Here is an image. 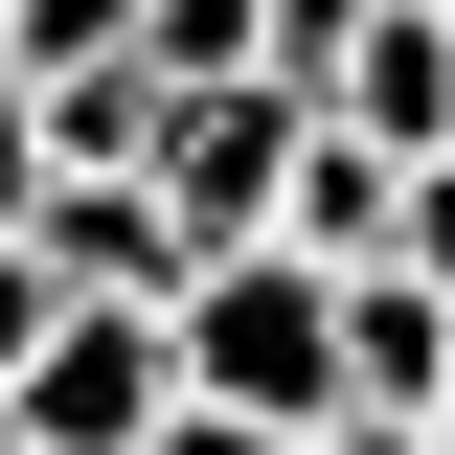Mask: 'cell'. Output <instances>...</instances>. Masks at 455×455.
Masks as SVG:
<instances>
[{
  "instance_id": "obj_1",
  "label": "cell",
  "mask_w": 455,
  "mask_h": 455,
  "mask_svg": "<svg viewBox=\"0 0 455 455\" xmlns=\"http://www.w3.org/2000/svg\"><path fill=\"white\" fill-rule=\"evenodd\" d=\"M182 387L251 410V433H319V410H341V274L274 251V228L205 251V274H182Z\"/></svg>"
},
{
  "instance_id": "obj_2",
  "label": "cell",
  "mask_w": 455,
  "mask_h": 455,
  "mask_svg": "<svg viewBox=\"0 0 455 455\" xmlns=\"http://www.w3.org/2000/svg\"><path fill=\"white\" fill-rule=\"evenodd\" d=\"M182 410V296H68L46 364L0 387V455H137Z\"/></svg>"
},
{
  "instance_id": "obj_3",
  "label": "cell",
  "mask_w": 455,
  "mask_h": 455,
  "mask_svg": "<svg viewBox=\"0 0 455 455\" xmlns=\"http://www.w3.org/2000/svg\"><path fill=\"white\" fill-rule=\"evenodd\" d=\"M296 137H319V92H274V68H205V92L160 68V205H182V251H251L274 182H296Z\"/></svg>"
},
{
  "instance_id": "obj_4",
  "label": "cell",
  "mask_w": 455,
  "mask_h": 455,
  "mask_svg": "<svg viewBox=\"0 0 455 455\" xmlns=\"http://www.w3.org/2000/svg\"><path fill=\"white\" fill-rule=\"evenodd\" d=\"M341 137H387V160H455V0H364V46H341Z\"/></svg>"
},
{
  "instance_id": "obj_5",
  "label": "cell",
  "mask_w": 455,
  "mask_h": 455,
  "mask_svg": "<svg viewBox=\"0 0 455 455\" xmlns=\"http://www.w3.org/2000/svg\"><path fill=\"white\" fill-rule=\"evenodd\" d=\"M274 251H319V274H387V251H410V160L319 114V137H296V182H274Z\"/></svg>"
},
{
  "instance_id": "obj_6",
  "label": "cell",
  "mask_w": 455,
  "mask_h": 455,
  "mask_svg": "<svg viewBox=\"0 0 455 455\" xmlns=\"http://www.w3.org/2000/svg\"><path fill=\"white\" fill-rule=\"evenodd\" d=\"M433 387H455V296L410 274V251L341 274V410H433Z\"/></svg>"
},
{
  "instance_id": "obj_7",
  "label": "cell",
  "mask_w": 455,
  "mask_h": 455,
  "mask_svg": "<svg viewBox=\"0 0 455 455\" xmlns=\"http://www.w3.org/2000/svg\"><path fill=\"white\" fill-rule=\"evenodd\" d=\"M23 114H46L68 182H160V68H137V46H114V68H46Z\"/></svg>"
},
{
  "instance_id": "obj_8",
  "label": "cell",
  "mask_w": 455,
  "mask_h": 455,
  "mask_svg": "<svg viewBox=\"0 0 455 455\" xmlns=\"http://www.w3.org/2000/svg\"><path fill=\"white\" fill-rule=\"evenodd\" d=\"M137 68H182V92L205 68H274V0H137Z\"/></svg>"
},
{
  "instance_id": "obj_9",
  "label": "cell",
  "mask_w": 455,
  "mask_h": 455,
  "mask_svg": "<svg viewBox=\"0 0 455 455\" xmlns=\"http://www.w3.org/2000/svg\"><path fill=\"white\" fill-rule=\"evenodd\" d=\"M137 46V0H0V68H23V92H46V68H114Z\"/></svg>"
},
{
  "instance_id": "obj_10",
  "label": "cell",
  "mask_w": 455,
  "mask_h": 455,
  "mask_svg": "<svg viewBox=\"0 0 455 455\" xmlns=\"http://www.w3.org/2000/svg\"><path fill=\"white\" fill-rule=\"evenodd\" d=\"M46 319H68V274H46V251H0V387L46 364Z\"/></svg>"
},
{
  "instance_id": "obj_11",
  "label": "cell",
  "mask_w": 455,
  "mask_h": 455,
  "mask_svg": "<svg viewBox=\"0 0 455 455\" xmlns=\"http://www.w3.org/2000/svg\"><path fill=\"white\" fill-rule=\"evenodd\" d=\"M137 455H296V433H251V410H205V387H182V410H160Z\"/></svg>"
},
{
  "instance_id": "obj_12",
  "label": "cell",
  "mask_w": 455,
  "mask_h": 455,
  "mask_svg": "<svg viewBox=\"0 0 455 455\" xmlns=\"http://www.w3.org/2000/svg\"><path fill=\"white\" fill-rule=\"evenodd\" d=\"M23 205H46V114L0 92V251H23Z\"/></svg>"
},
{
  "instance_id": "obj_13",
  "label": "cell",
  "mask_w": 455,
  "mask_h": 455,
  "mask_svg": "<svg viewBox=\"0 0 455 455\" xmlns=\"http://www.w3.org/2000/svg\"><path fill=\"white\" fill-rule=\"evenodd\" d=\"M410 274L455 296V160H410Z\"/></svg>"
},
{
  "instance_id": "obj_14",
  "label": "cell",
  "mask_w": 455,
  "mask_h": 455,
  "mask_svg": "<svg viewBox=\"0 0 455 455\" xmlns=\"http://www.w3.org/2000/svg\"><path fill=\"white\" fill-rule=\"evenodd\" d=\"M296 455H433V433H410V410H319Z\"/></svg>"
},
{
  "instance_id": "obj_15",
  "label": "cell",
  "mask_w": 455,
  "mask_h": 455,
  "mask_svg": "<svg viewBox=\"0 0 455 455\" xmlns=\"http://www.w3.org/2000/svg\"><path fill=\"white\" fill-rule=\"evenodd\" d=\"M0 92H23V68H0Z\"/></svg>"
}]
</instances>
